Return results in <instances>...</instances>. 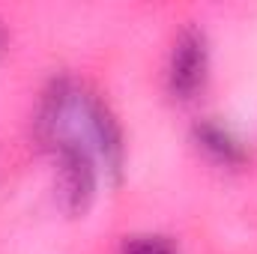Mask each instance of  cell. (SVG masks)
Here are the masks:
<instances>
[{
	"label": "cell",
	"instance_id": "1",
	"mask_svg": "<svg viewBox=\"0 0 257 254\" xmlns=\"http://www.w3.org/2000/svg\"><path fill=\"white\" fill-rule=\"evenodd\" d=\"M66 135H81L90 144L93 156L99 159L102 174L114 186L123 183V174H126V132H123L120 117L114 114V108L108 105L105 96H99L96 90L81 87Z\"/></svg>",
	"mask_w": 257,
	"mask_h": 254
},
{
	"label": "cell",
	"instance_id": "2",
	"mask_svg": "<svg viewBox=\"0 0 257 254\" xmlns=\"http://www.w3.org/2000/svg\"><path fill=\"white\" fill-rule=\"evenodd\" d=\"M54 156V197L69 218H84L99 194V159L81 135H66L51 147Z\"/></svg>",
	"mask_w": 257,
	"mask_h": 254
},
{
	"label": "cell",
	"instance_id": "6",
	"mask_svg": "<svg viewBox=\"0 0 257 254\" xmlns=\"http://www.w3.org/2000/svg\"><path fill=\"white\" fill-rule=\"evenodd\" d=\"M3 42H6V33H3V21H0V51H3Z\"/></svg>",
	"mask_w": 257,
	"mask_h": 254
},
{
	"label": "cell",
	"instance_id": "5",
	"mask_svg": "<svg viewBox=\"0 0 257 254\" xmlns=\"http://www.w3.org/2000/svg\"><path fill=\"white\" fill-rule=\"evenodd\" d=\"M120 254H180L177 242L165 233H135L126 236V242L120 245Z\"/></svg>",
	"mask_w": 257,
	"mask_h": 254
},
{
	"label": "cell",
	"instance_id": "3",
	"mask_svg": "<svg viewBox=\"0 0 257 254\" xmlns=\"http://www.w3.org/2000/svg\"><path fill=\"white\" fill-rule=\"evenodd\" d=\"M209 81V36L200 24H186L168 54V72H165V87L171 99L177 102H192L194 96L203 93Z\"/></svg>",
	"mask_w": 257,
	"mask_h": 254
},
{
	"label": "cell",
	"instance_id": "4",
	"mask_svg": "<svg viewBox=\"0 0 257 254\" xmlns=\"http://www.w3.org/2000/svg\"><path fill=\"white\" fill-rule=\"evenodd\" d=\"M192 144L197 153H203L212 165L224 168V171H242L251 162V150L248 144L215 117H200L192 126Z\"/></svg>",
	"mask_w": 257,
	"mask_h": 254
}]
</instances>
